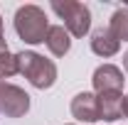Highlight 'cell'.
<instances>
[{
	"label": "cell",
	"instance_id": "3957f363",
	"mask_svg": "<svg viewBox=\"0 0 128 125\" xmlns=\"http://www.w3.org/2000/svg\"><path fill=\"white\" fill-rule=\"evenodd\" d=\"M52 10L64 20V30L72 37H84L91 27V12L79 0H52Z\"/></svg>",
	"mask_w": 128,
	"mask_h": 125
},
{
	"label": "cell",
	"instance_id": "8992f818",
	"mask_svg": "<svg viewBox=\"0 0 128 125\" xmlns=\"http://www.w3.org/2000/svg\"><path fill=\"white\" fill-rule=\"evenodd\" d=\"M72 115L76 120H84V123H96L101 120L98 118V96L84 91L79 93L74 101H72Z\"/></svg>",
	"mask_w": 128,
	"mask_h": 125
},
{
	"label": "cell",
	"instance_id": "2e32d148",
	"mask_svg": "<svg viewBox=\"0 0 128 125\" xmlns=\"http://www.w3.org/2000/svg\"><path fill=\"white\" fill-rule=\"evenodd\" d=\"M0 34H2V20H0Z\"/></svg>",
	"mask_w": 128,
	"mask_h": 125
},
{
	"label": "cell",
	"instance_id": "7a4b0ae2",
	"mask_svg": "<svg viewBox=\"0 0 128 125\" xmlns=\"http://www.w3.org/2000/svg\"><path fill=\"white\" fill-rule=\"evenodd\" d=\"M49 22L42 7L37 5H22L15 12V32L17 37L27 44H42L47 37Z\"/></svg>",
	"mask_w": 128,
	"mask_h": 125
},
{
	"label": "cell",
	"instance_id": "30bf717a",
	"mask_svg": "<svg viewBox=\"0 0 128 125\" xmlns=\"http://www.w3.org/2000/svg\"><path fill=\"white\" fill-rule=\"evenodd\" d=\"M108 30L116 34L118 42H128V7H118V10L111 15Z\"/></svg>",
	"mask_w": 128,
	"mask_h": 125
},
{
	"label": "cell",
	"instance_id": "ba28073f",
	"mask_svg": "<svg viewBox=\"0 0 128 125\" xmlns=\"http://www.w3.org/2000/svg\"><path fill=\"white\" fill-rule=\"evenodd\" d=\"M98 118L101 120L123 118V93H98Z\"/></svg>",
	"mask_w": 128,
	"mask_h": 125
},
{
	"label": "cell",
	"instance_id": "9c48e42d",
	"mask_svg": "<svg viewBox=\"0 0 128 125\" xmlns=\"http://www.w3.org/2000/svg\"><path fill=\"white\" fill-rule=\"evenodd\" d=\"M69 37H72V34L64 30L62 25H54V27L47 30L44 44H47V49L54 54V57H64V54L72 49V39H69Z\"/></svg>",
	"mask_w": 128,
	"mask_h": 125
},
{
	"label": "cell",
	"instance_id": "5b68a950",
	"mask_svg": "<svg viewBox=\"0 0 128 125\" xmlns=\"http://www.w3.org/2000/svg\"><path fill=\"white\" fill-rule=\"evenodd\" d=\"M94 88L96 93H121L123 91V83H126V78H123V71L118 69V66H113V64H104V66H98L94 71Z\"/></svg>",
	"mask_w": 128,
	"mask_h": 125
},
{
	"label": "cell",
	"instance_id": "e0dca14e",
	"mask_svg": "<svg viewBox=\"0 0 128 125\" xmlns=\"http://www.w3.org/2000/svg\"><path fill=\"white\" fill-rule=\"evenodd\" d=\"M123 7H128V2H126V5H123Z\"/></svg>",
	"mask_w": 128,
	"mask_h": 125
},
{
	"label": "cell",
	"instance_id": "5bb4252c",
	"mask_svg": "<svg viewBox=\"0 0 128 125\" xmlns=\"http://www.w3.org/2000/svg\"><path fill=\"white\" fill-rule=\"evenodd\" d=\"M123 66H126V71H128V52L123 54Z\"/></svg>",
	"mask_w": 128,
	"mask_h": 125
},
{
	"label": "cell",
	"instance_id": "277c9868",
	"mask_svg": "<svg viewBox=\"0 0 128 125\" xmlns=\"http://www.w3.org/2000/svg\"><path fill=\"white\" fill-rule=\"evenodd\" d=\"M27 110H30V96L20 86L5 83L0 88V113H5L8 118H20Z\"/></svg>",
	"mask_w": 128,
	"mask_h": 125
},
{
	"label": "cell",
	"instance_id": "6da1fadb",
	"mask_svg": "<svg viewBox=\"0 0 128 125\" xmlns=\"http://www.w3.org/2000/svg\"><path fill=\"white\" fill-rule=\"evenodd\" d=\"M15 59H17V74H22L34 88L44 91V88H49L57 81L54 62L40 57L37 52H20V54H15Z\"/></svg>",
	"mask_w": 128,
	"mask_h": 125
},
{
	"label": "cell",
	"instance_id": "9a60e30c",
	"mask_svg": "<svg viewBox=\"0 0 128 125\" xmlns=\"http://www.w3.org/2000/svg\"><path fill=\"white\" fill-rule=\"evenodd\" d=\"M2 86H5V81H2V78H0V88H2Z\"/></svg>",
	"mask_w": 128,
	"mask_h": 125
},
{
	"label": "cell",
	"instance_id": "52a82bcc",
	"mask_svg": "<svg viewBox=\"0 0 128 125\" xmlns=\"http://www.w3.org/2000/svg\"><path fill=\"white\" fill-rule=\"evenodd\" d=\"M118 49H121V42L116 39V34H113L108 27H101V30H96L94 34H91V52H94V54L108 59L113 54H118Z\"/></svg>",
	"mask_w": 128,
	"mask_h": 125
},
{
	"label": "cell",
	"instance_id": "7c38bea8",
	"mask_svg": "<svg viewBox=\"0 0 128 125\" xmlns=\"http://www.w3.org/2000/svg\"><path fill=\"white\" fill-rule=\"evenodd\" d=\"M8 52V42H5V37L0 34V54H5Z\"/></svg>",
	"mask_w": 128,
	"mask_h": 125
},
{
	"label": "cell",
	"instance_id": "8fae6325",
	"mask_svg": "<svg viewBox=\"0 0 128 125\" xmlns=\"http://www.w3.org/2000/svg\"><path fill=\"white\" fill-rule=\"evenodd\" d=\"M17 74V59L10 54V52H5V54H0V78H10Z\"/></svg>",
	"mask_w": 128,
	"mask_h": 125
},
{
	"label": "cell",
	"instance_id": "4fadbf2b",
	"mask_svg": "<svg viewBox=\"0 0 128 125\" xmlns=\"http://www.w3.org/2000/svg\"><path fill=\"white\" fill-rule=\"evenodd\" d=\"M123 115L128 118V96H123Z\"/></svg>",
	"mask_w": 128,
	"mask_h": 125
}]
</instances>
